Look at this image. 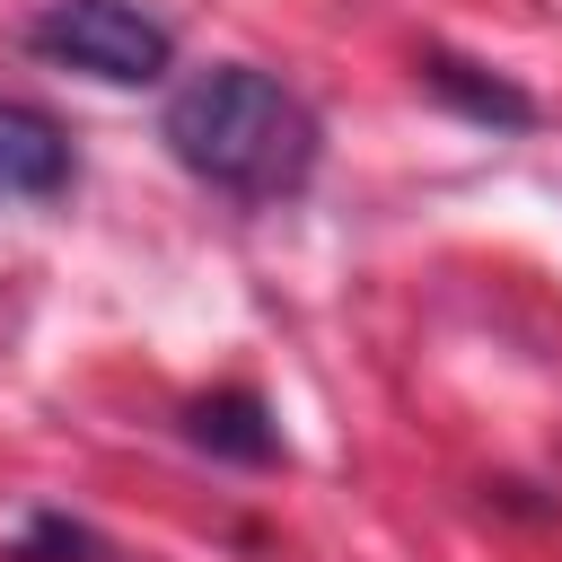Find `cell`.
Masks as SVG:
<instances>
[{"instance_id": "4", "label": "cell", "mask_w": 562, "mask_h": 562, "mask_svg": "<svg viewBox=\"0 0 562 562\" xmlns=\"http://www.w3.org/2000/svg\"><path fill=\"white\" fill-rule=\"evenodd\" d=\"M184 439L228 457V465H272L281 457V422H272V404L255 386H220V395L184 404Z\"/></svg>"}, {"instance_id": "2", "label": "cell", "mask_w": 562, "mask_h": 562, "mask_svg": "<svg viewBox=\"0 0 562 562\" xmlns=\"http://www.w3.org/2000/svg\"><path fill=\"white\" fill-rule=\"evenodd\" d=\"M26 44H35L44 61H61V70L105 79V88L167 79V61H176V35H167L140 0H53V9H35Z\"/></svg>"}, {"instance_id": "6", "label": "cell", "mask_w": 562, "mask_h": 562, "mask_svg": "<svg viewBox=\"0 0 562 562\" xmlns=\"http://www.w3.org/2000/svg\"><path fill=\"white\" fill-rule=\"evenodd\" d=\"M9 562H114V553H105V536H88L79 518L35 509V518L18 527V544H9Z\"/></svg>"}, {"instance_id": "3", "label": "cell", "mask_w": 562, "mask_h": 562, "mask_svg": "<svg viewBox=\"0 0 562 562\" xmlns=\"http://www.w3.org/2000/svg\"><path fill=\"white\" fill-rule=\"evenodd\" d=\"M70 132L26 105V97H0V202H53L70 193Z\"/></svg>"}, {"instance_id": "5", "label": "cell", "mask_w": 562, "mask_h": 562, "mask_svg": "<svg viewBox=\"0 0 562 562\" xmlns=\"http://www.w3.org/2000/svg\"><path fill=\"white\" fill-rule=\"evenodd\" d=\"M422 79H430V97H439V105H457L465 123H492V132H527V123H536V97H527V88H509L501 70H483V61L430 53V61H422Z\"/></svg>"}, {"instance_id": "1", "label": "cell", "mask_w": 562, "mask_h": 562, "mask_svg": "<svg viewBox=\"0 0 562 562\" xmlns=\"http://www.w3.org/2000/svg\"><path fill=\"white\" fill-rule=\"evenodd\" d=\"M158 140L184 176H202L211 193H237V202H290L316 176V149H325L307 97L281 88L272 70H255V61L193 70L167 97Z\"/></svg>"}]
</instances>
